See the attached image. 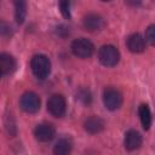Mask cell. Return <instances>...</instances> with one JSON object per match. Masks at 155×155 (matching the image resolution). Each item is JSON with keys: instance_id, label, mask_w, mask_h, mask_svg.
<instances>
[{"instance_id": "cell-2", "label": "cell", "mask_w": 155, "mask_h": 155, "mask_svg": "<svg viewBox=\"0 0 155 155\" xmlns=\"http://www.w3.org/2000/svg\"><path fill=\"white\" fill-rule=\"evenodd\" d=\"M99 62L105 67H114L119 63L120 53L117 48L113 45H104L98 51Z\"/></svg>"}, {"instance_id": "cell-20", "label": "cell", "mask_w": 155, "mask_h": 155, "mask_svg": "<svg viewBox=\"0 0 155 155\" xmlns=\"http://www.w3.org/2000/svg\"><path fill=\"white\" fill-rule=\"evenodd\" d=\"M130 6H138V5H140V2H142V0H125Z\"/></svg>"}, {"instance_id": "cell-3", "label": "cell", "mask_w": 155, "mask_h": 155, "mask_svg": "<svg viewBox=\"0 0 155 155\" xmlns=\"http://www.w3.org/2000/svg\"><path fill=\"white\" fill-rule=\"evenodd\" d=\"M71 51L79 58H88L93 54L94 46L90 40L85 38H79L71 42Z\"/></svg>"}, {"instance_id": "cell-7", "label": "cell", "mask_w": 155, "mask_h": 155, "mask_svg": "<svg viewBox=\"0 0 155 155\" xmlns=\"http://www.w3.org/2000/svg\"><path fill=\"white\" fill-rule=\"evenodd\" d=\"M54 133H56V130H54L53 125L52 124H48V122L40 124L34 130L35 138L39 142H44V143L45 142H50L54 137Z\"/></svg>"}, {"instance_id": "cell-6", "label": "cell", "mask_w": 155, "mask_h": 155, "mask_svg": "<svg viewBox=\"0 0 155 155\" xmlns=\"http://www.w3.org/2000/svg\"><path fill=\"white\" fill-rule=\"evenodd\" d=\"M65 99L62 94H53L47 101V110L51 115L56 117H61L65 113Z\"/></svg>"}, {"instance_id": "cell-17", "label": "cell", "mask_w": 155, "mask_h": 155, "mask_svg": "<svg viewBox=\"0 0 155 155\" xmlns=\"http://www.w3.org/2000/svg\"><path fill=\"white\" fill-rule=\"evenodd\" d=\"M145 41H148L150 45L155 44V25L151 24L145 30Z\"/></svg>"}, {"instance_id": "cell-14", "label": "cell", "mask_w": 155, "mask_h": 155, "mask_svg": "<svg viewBox=\"0 0 155 155\" xmlns=\"http://www.w3.org/2000/svg\"><path fill=\"white\" fill-rule=\"evenodd\" d=\"M138 114H139V119H140L143 128L149 130V127L151 125V113H150L149 107L147 104H140L138 108Z\"/></svg>"}, {"instance_id": "cell-8", "label": "cell", "mask_w": 155, "mask_h": 155, "mask_svg": "<svg viewBox=\"0 0 155 155\" xmlns=\"http://www.w3.org/2000/svg\"><path fill=\"white\" fill-rule=\"evenodd\" d=\"M84 28L91 33L94 31H99L101 29H103L104 27V21L103 18L97 15V13H88L87 16H85L84 18Z\"/></svg>"}, {"instance_id": "cell-16", "label": "cell", "mask_w": 155, "mask_h": 155, "mask_svg": "<svg viewBox=\"0 0 155 155\" xmlns=\"http://www.w3.org/2000/svg\"><path fill=\"white\" fill-rule=\"evenodd\" d=\"M59 10L64 18L70 19V0H59Z\"/></svg>"}, {"instance_id": "cell-1", "label": "cell", "mask_w": 155, "mask_h": 155, "mask_svg": "<svg viewBox=\"0 0 155 155\" xmlns=\"http://www.w3.org/2000/svg\"><path fill=\"white\" fill-rule=\"evenodd\" d=\"M30 68L33 74L38 79L44 80L48 76L51 71V62L45 54H35L30 61Z\"/></svg>"}, {"instance_id": "cell-4", "label": "cell", "mask_w": 155, "mask_h": 155, "mask_svg": "<svg viewBox=\"0 0 155 155\" xmlns=\"http://www.w3.org/2000/svg\"><path fill=\"white\" fill-rule=\"evenodd\" d=\"M19 105L25 113L34 114L40 109V98L35 92L27 91L22 94L19 99Z\"/></svg>"}, {"instance_id": "cell-19", "label": "cell", "mask_w": 155, "mask_h": 155, "mask_svg": "<svg viewBox=\"0 0 155 155\" xmlns=\"http://www.w3.org/2000/svg\"><path fill=\"white\" fill-rule=\"evenodd\" d=\"M78 98H79L82 103L88 104V103L91 102V93H90V91H88V90L82 88V90H80V91H79V93H78Z\"/></svg>"}, {"instance_id": "cell-15", "label": "cell", "mask_w": 155, "mask_h": 155, "mask_svg": "<svg viewBox=\"0 0 155 155\" xmlns=\"http://www.w3.org/2000/svg\"><path fill=\"white\" fill-rule=\"evenodd\" d=\"M71 148H73V144H71V140L69 138H61L54 144L53 153L57 155H65V154H69L71 151Z\"/></svg>"}, {"instance_id": "cell-22", "label": "cell", "mask_w": 155, "mask_h": 155, "mask_svg": "<svg viewBox=\"0 0 155 155\" xmlns=\"http://www.w3.org/2000/svg\"><path fill=\"white\" fill-rule=\"evenodd\" d=\"M0 76H1V73H0Z\"/></svg>"}, {"instance_id": "cell-11", "label": "cell", "mask_w": 155, "mask_h": 155, "mask_svg": "<svg viewBox=\"0 0 155 155\" xmlns=\"http://www.w3.org/2000/svg\"><path fill=\"white\" fill-rule=\"evenodd\" d=\"M84 127L88 133L94 134V133L101 132L104 128V121L99 116H90L88 119H86Z\"/></svg>"}, {"instance_id": "cell-21", "label": "cell", "mask_w": 155, "mask_h": 155, "mask_svg": "<svg viewBox=\"0 0 155 155\" xmlns=\"http://www.w3.org/2000/svg\"><path fill=\"white\" fill-rule=\"evenodd\" d=\"M101 1H110V0H101Z\"/></svg>"}, {"instance_id": "cell-18", "label": "cell", "mask_w": 155, "mask_h": 155, "mask_svg": "<svg viewBox=\"0 0 155 155\" xmlns=\"http://www.w3.org/2000/svg\"><path fill=\"white\" fill-rule=\"evenodd\" d=\"M11 33H12L11 25L4 21H0V38L8 36V35H11Z\"/></svg>"}, {"instance_id": "cell-5", "label": "cell", "mask_w": 155, "mask_h": 155, "mask_svg": "<svg viewBox=\"0 0 155 155\" xmlns=\"http://www.w3.org/2000/svg\"><path fill=\"white\" fill-rule=\"evenodd\" d=\"M103 103L107 109L116 110L122 104V96L116 88L107 87L103 92Z\"/></svg>"}, {"instance_id": "cell-9", "label": "cell", "mask_w": 155, "mask_h": 155, "mask_svg": "<svg viewBox=\"0 0 155 155\" xmlns=\"http://www.w3.org/2000/svg\"><path fill=\"white\" fill-rule=\"evenodd\" d=\"M142 145V136L136 130H130L125 134V148L127 150H136Z\"/></svg>"}, {"instance_id": "cell-13", "label": "cell", "mask_w": 155, "mask_h": 155, "mask_svg": "<svg viewBox=\"0 0 155 155\" xmlns=\"http://www.w3.org/2000/svg\"><path fill=\"white\" fill-rule=\"evenodd\" d=\"M27 16V0H15V18L18 24H22Z\"/></svg>"}, {"instance_id": "cell-12", "label": "cell", "mask_w": 155, "mask_h": 155, "mask_svg": "<svg viewBox=\"0 0 155 155\" xmlns=\"http://www.w3.org/2000/svg\"><path fill=\"white\" fill-rule=\"evenodd\" d=\"M16 69V61L8 53H0V73L11 74Z\"/></svg>"}, {"instance_id": "cell-10", "label": "cell", "mask_w": 155, "mask_h": 155, "mask_svg": "<svg viewBox=\"0 0 155 155\" xmlns=\"http://www.w3.org/2000/svg\"><path fill=\"white\" fill-rule=\"evenodd\" d=\"M127 47L133 53H140L145 48V40L139 34H132L127 39Z\"/></svg>"}]
</instances>
